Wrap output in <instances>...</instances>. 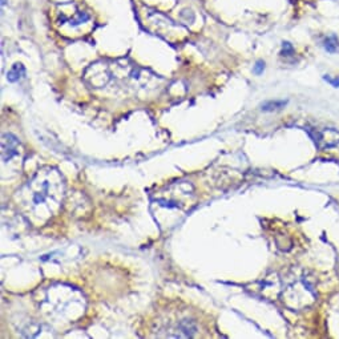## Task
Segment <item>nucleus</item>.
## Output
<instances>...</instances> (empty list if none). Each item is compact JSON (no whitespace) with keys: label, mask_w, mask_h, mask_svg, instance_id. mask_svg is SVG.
<instances>
[{"label":"nucleus","mask_w":339,"mask_h":339,"mask_svg":"<svg viewBox=\"0 0 339 339\" xmlns=\"http://www.w3.org/2000/svg\"><path fill=\"white\" fill-rule=\"evenodd\" d=\"M27 188L30 193L31 206L33 209L47 203H51L53 206L62 204L64 183L56 170H42L32 181H28Z\"/></svg>","instance_id":"nucleus-1"},{"label":"nucleus","mask_w":339,"mask_h":339,"mask_svg":"<svg viewBox=\"0 0 339 339\" xmlns=\"http://www.w3.org/2000/svg\"><path fill=\"white\" fill-rule=\"evenodd\" d=\"M19 147L20 141L17 140V137L13 134L7 133L4 134L2 138V158L4 163H8L19 154Z\"/></svg>","instance_id":"nucleus-2"},{"label":"nucleus","mask_w":339,"mask_h":339,"mask_svg":"<svg viewBox=\"0 0 339 339\" xmlns=\"http://www.w3.org/2000/svg\"><path fill=\"white\" fill-rule=\"evenodd\" d=\"M24 76H26V68H24L23 64H20V63L13 64L12 68L7 73V78H8V82L11 83L19 82L20 78H23Z\"/></svg>","instance_id":"nucleus-3"},{"label":"nucleus","mask_w":339,"mask_h":339,"mask_svg":"<svg viewBox=\"0 0 339 339\" xmlns=\"http://www.w3.org/2000/svg\"><path fill=\"white\" fill-rule=\"evenodd\" d=\"M325 48H326L327 52L330 53H335L339 48V42L336 36H329L326 40H325Z\"/></svg>","instance_id":"nucleus-4"},{"label":"nucleus","mask_w":339,"mask_h":339,"mask_svg":"<svg viewBox=\"0 0 339 339\" xmlns=\"http://www.w3.org/2000/svg\"><path fill=\"white\" fill-rule=\"evenodd\" d=\"M286 105V102H268L262 104V111H275Z\"/></svg>","instance_id":"nucleus-5"},{"label":"nucleus","mask_w":339,"mask_h":339,"mask_svg":"<svg viewBox=\"0 0 339 339\" xmlns=\"http://www.w3.org/2000/svg\"><path fill=\"white\" fill-rule=\"evenodd\" d=\"M264 68H265V63L264 62H258L257 64H255V67H254V72L257 73V75H261L262 72H264Z\"/></svg>","instance_id":"nucleus-6"},{"label":"nucleus","mask_w":339,"mask_h":339,"mask_svg":"<svg viewBox=\"0 0 339 339\" xmlns=\"http://www.w3.org/2000/svg\"><path fill=\"white\" fill-rule=\"evenodd\" d=\"M326 80H329V82L331 83V84H333L334 87H339V80H338V78H336V80H331V78L326 77Z\"/></svg>","instance_id":"nucleus-7"},{"label":"nucleus","mask_w":339,"mask_h":339,"mask_svg":"<svg viewBox=\"0 0 339 339\" xmlns=\"http://www.w3.org/2000/svg\"><path fill=\"white\" fill-rule=\"evenodd\" d=\"M6 2H7V0H2V6H4V4H6Z\"/></svg>","instance_id":"nucleus-8"}]
</instances>
